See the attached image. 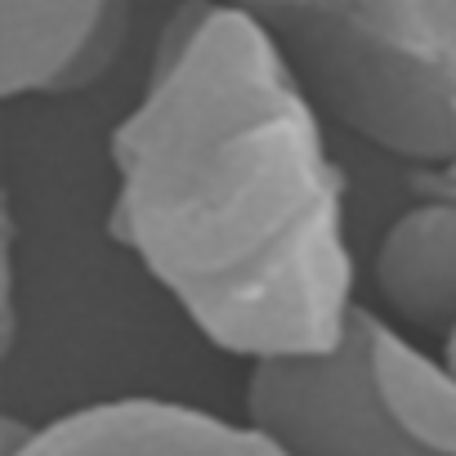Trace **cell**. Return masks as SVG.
Returning <instances> with one entry per match:
<instances>
[{
    "instance_id": "1",
    "label": "cell",
    "mask_w": 456,
    "mask_h": 456,
    "mask_svg": "<svg viewBox=\"0 0 456 456\" xmlns=\"http://www.w3.org/2000/svg\"><path fill=\"white\" fill-rule=\"evenodd\" d=\"M322 108L273 32L219 0L166 19L112 130L108 233L224 354H331L358 314Z\"/></svg>"
},
{
    "instance_id": "2",
    "label": "cell",
    "mask_w": 456,
    "mask_h": 456,
    "mask_svg": "<svg viewBox=\"0 0 456 456\" xmlns=\"http://www.w3.org/2000/svg\"><path fill=\"white\" fill-rule=\"evenodd\" d=\"M273 41L331 121L425 179H456V0H349Z\"/></svg>"
},
{
    "instance_id": "3",
    "label": "cell",
    "mask_w": 456,
    "mask_h": 456,
    "mask_svg": "<svg viewBox=\"0 0 456 456\" xmlns=\"http://www.w3.org/2000/svg\"><path fill=\"white\" fill-rule=\"evenodd\" d=\"M247 420L287 456H434L376 394L358 314L331 354L251 362Z\"/></svg>"
},
{
    "instance_id": "4",
    "label": "cell",
    "mask_w": 456,
    "mask_h": 456,
    "mask_svg": "<svg viewBox=\"0 0 456 456\" xmlns=\"http://www.w3.org/2000/svg\"><path fill=\"white\" fill-rule=\"evenodd\" d=\"M10 456H287L251 420L170 398H108L63 411Z\"/></svg>"
},
{
    "instance_id": "5",
    "label": "cell",
    "mask_w": 456,
    "mask_h": 456,
    "mask_svg": "<svg viewBox=\"0 0 456 456\" xmlns=\"http://www.w3.org/2000/svg\"><path fill=\"white\" fill-rule=\"evenodd\" d=\"M126 45V0H0V90L68 94L99 81Z\"/></svg>"
},
{
    "instance_id": "6",
    "label": "cell",
    "mask_w": 456,
    "mask_h": 456,
    "mask_svg": "<svg viewBox=\"0 0 456 456\" xmlns=\"http://www.w3.org/2000/svg\"><path fill=\"white\" fill-rule=\"evenodd\" d=\"M371 282L407 327L456 331V192L420 188V201L385 228Z\"/></svg>"
},
{
    "instance_id": "7",
    "label": "cell",
    "mask_w": 456,
    "mask_h": 456,
    "mask_svg": "<svg viewBox=\"0 0 456 456\" xmlns=\"http://www.w3.org/2000/svg\"><path fill=\"white\" fill-rule=\"evenodd\" d=\"M376 394L394 420L434 456H456V362L425 354L380 314L358 309Z\"/></svg>"
},
{
    "instance_id": "8",
    "label": "cell",
    "mask_w": 456,
    "mask_h": 456,
    "mask_svg": "<svg viewBox=\"0 0 456 456\" xmlns=\"http://www.w3.org/2000/svg\"><path fill=\"white\" fill-rule=\"evenodd\" d=\"M219 5L247 10L273 32V28L305 23V19H336V14H345L349 0H219Z\"/></svg>"
},
{
    "instance_id": "9",
    "label": "cell",
    "mask_w": 456,
    "mask_h": 456,
    "mask_svg": "<svg viewBox=\"0 0 456 456\" xmlns=\"http://www.w3.org/2000/svg\"><path fill=\"white\" fill-rule=\"evenodd\" d=\"M416 188H434V192H456V179H416Z\"/></svg>"
},
{
    "instance_id": "10",
    "label": "cell",
    "mask_w": 456,
    "mask_h": 456,
    "mask_svg": "<svg viewBox=\"0 0 456 456\" xmlns=\"http://www.w3.org/2000/svg\"><path fill=\"white\" fill-rule=\"evenodd\" d=\"M443 354H447V358L456 362V331H447V349H443Z\"/></svg>"
}]
</instances>
